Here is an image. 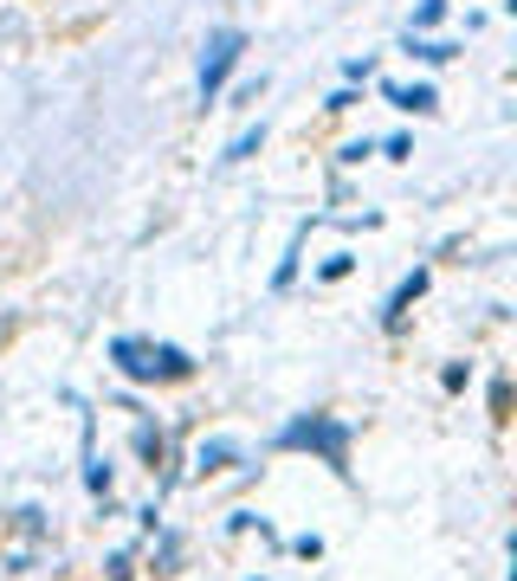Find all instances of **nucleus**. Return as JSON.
<instances>
[{"instance_id":"obj_1","label":"nucleus","mask_w":517,"mask_h":581,"mask_svg":"<svg viewBox=\"0 0 517 581\" xmlns=\"http://www.w3.org/2000/svg\"><path fill=\"white\" fill-rule=\"evenodd\" d=\"M350 439H356V427L337 420V414H292V420L272 434V446H279V452H317L337 478H350Z\"/></svg>"},{"instance_id":"obj_2","label":"nucleus","mask_w":517,"mask_h":581,"mask_svg":"<svg viewBox=\"0 0 517 581\" xmlns=\"http://www.w3.org/2000/svg\"><path fill=\"white\" fill-rule=\"evenodd\" d=\"M110 368L124 381H188L195 356L181 343H155V336H110Z\"/></svg>"},{"instance_id":"obj_3","label":"nucleus","mask_w":517,"mask_h":581,"mask_svg":"<svg viewBox=\"0 0 517 581\" xmlns=\"http://www.w3.org/2000/svg\"><path fill=\"white\" fill-rule=\"evenodd\" d=\"M239 59H246V33H239V26H214V33L201 39V78H195V104H201V110L221 104V91L233 84Z\"/></svg>"},{"instance_id":"obj_4","label":"nucleus","mask_w":517,"mask_h":581,"mask_svg":"<svg viewBox=\"0 0 517 581\" xmlns=\"http://www.w3.org/2000/svg\"><path fill=\"white\" fill-rule=\"evenodd\" d=\"M427 285H434V272H427V265H414L401 285L388 290V304H381V330H388V336H395V330H401V317H408V310L427 297Z\"/></svg>"},{"instance_id":"obj_5","label":"nucleus","mask_w":517,"mask_h":581,"mask_svg":"<svg viewBox=\"0 0 517 581\" xmlns=\"http://www.w3.org/2000/svg\"><path fill=\"white\" fill-rule=\"evenodd\" d=\"M381 97H388L395 110H408V117H434V110H440V91H434V84H381Z\"/></svg>"},{"instance_id":"obj_6","label":"nucleus","mask_w":517,"mask_h":581,"mask_svg":"<svg viewBox=\"0 0 517 581\" xmlns=\"http://www.w3.org/2000/svg\"><path fill=\"white\" fill-rule=\"evenodd\" d=\"M401 52H408V59H421V66H446V59H459V39H434V33H401Z\"/></svg>"},{"instance_id":"obj_7","label":"nucleus","mask_w":517,"mask_h":581,"mask_svg":"<svg viewBox=\"0 0 517 581\" xmlns=\"http://www.w3.org/2000/svg\"><path fill=\"white\" fill-rule=\"evenodd\" d=\"M310 226H317V214H310V220H297L292 246H285V259H279V272H272V290H292V285H297V272H304V239H310Z\"/></svg>"},{"instance_id":"obj_8","label":"nucleus","mask_w":517,"mask_h":581,"mask_svg":"<svg viewBox=\"0 0 517 581\" xmlns=\"http://www.w3.org/2000/svg\"><path fill=\"white\" fill-rule=\"evenodd\" d=\"M226 465H246V446L239 439H201L195 472H226Z\"/></svg>"},{"instance_id":"obj_9","label":"nucleus","mask_w":517,"mask_h":581,"mask_svg":"<svg viewBox=\"0 0 517 581\" xmlns=\"http://www.w3.org/2000/svg\"><path fill=\"white\" fill-rule=\"evenodd\" d=\"M259 149H266V117H259V123H246V130H239V137H233V143L221 149V168L246 162V155H259Z\"/></svg>"},{"instance_id":"obj_10","label":"nucleus","mask_w":517,"mask_h":581,"mask_svg":"<svg viewBox=\"0 0 517 581\" xmlns=\"http://www.w3.org/2000/svg\"><path fill=\"white\" fill-rule=\"evenodd\" d=\"M149 562H155V576H175V562H181V536H175V530H155V556H149Z\"/></svg>"},{"instance_id":"obj_11","label":"nucleus","mask_w":517,"mask_h":581,"mask_svg":"<svg viewBox=\"0 0 517 581\" xmlns=\"http://www.w3.org/2000/svg\"><path fill=\"white\" fill-rule=\"evenodd\" d=\"M137 459H149V465H162V459H168V439H162V427L137 420Z\"/></svg>"},{"instance_id":"obj_12","label":"nucleus","mask_w":517,"mask_h":581,"mask_svg":"<svg viewBox=\"0 0 517 581\" xmlns=\"http://www.w3.org/2000/svg\"><path fill=\"white\" fill-rule=\"evenodd\" d=\"M84 491H91V498H110V465H104L91 446H84Z\"/></svg>"},{"instance_id":"obj_13","label":"nucleus","mask_w":517,"mask_h":581,"mask_svg":"<svg viewBox=\"0 0 517 581\" xmlns=\"http://www.w3.org/2000/svg\"><path fill=\"white\" fill-rule=\"evenodd\" d=\"M221 97L233 104V110H252V104L266 97V72H259V78H239V84H233V91H221Z\"/></svg>"},{"instance_id":"obj_14","label":"nucleus","mask_w":517,"mask_h":581,"mask_svg":"<svg viewBox=\"0 0 517 581\" xmlns=\"http://www.w3.org/2000/svg\"><path fill=\"white\" fill-rule=\"evenodd\" d=\"M446 20V0H414V20H408V33H434Z\"/></svg>"},{"instance_id":"obj_15","label":"nucleus","mask_w":517,"mask_h":581,"mask_svg":"<svg viewBox=\"0 0 517 581\" xmlns=\"http://www.w3.org/2000/svg\"><path fill=\"white\" fill-rule=\"evenodd\" d=\"M375 155H388V162H408V155H414V137H408V130H395V137H381V143H375Z\"/></svg>"},{"instance_id":"obj_16","label":"nucleus","mask_w":517,"mask_h":581,"mask_svg":"<svg viewBox=\"0 0 517 581\" xmlns=\"http://www.w3.org/2000/svg\"><path fill=\"white\" fill-rule=\"evenodd\" d=\"M356 104H363V91H356V84H343V91H330V104H324V110H330V117H343V110H356Z\"/></svg>"},{"instance_id":"obj_17","label":"nucleus","mask_w":517,"mask_h":581,"mask_svg":"<svg viewBox=\"0 0 517 581\" xmlns=\"http://www.w3.org/2000/svg\"><path fill=\"white\" fill-rule=\"evenodd\" d=\"M350 272H356V259H350V252H337V259H324V272H317V278H324V285H337V278H350Z\"/></svg>"},{"instance_id":"obj_18","label":"nucleus","mask_w":517,"mask_h":581,"mask_svg":"<svg viewBox=\"0 0 517 581\" xmlns=\"http://www.w3.org/2000/svg\"><path fill=\"white\" fill-rule=\"evenodd\" d=\"M466 381H472V368H466V363H446L440 368V388H446V394H459Z\"/></svg>"},{"instance_id":"obj_19","label":"nucleus","mask_w":517,"mask_h":581,"mask_svg":"<svg viewBox=\"0 0 517 581\" xmlns=\"http://www.w3.org/2000/svg\"><path fill=\"white\" fill-rule=\"evenodd\" d=\"M375 78V59H343V84H369Z\"/></svg>"},{"instance_id":"obj_20","label":"nucleus","mask_w":517,"mask_h":581,"mask_svg":"<svg viewBox=\"0 0 517 581\" xmlns=\"http://www.w3.org/2000/svg\"><path fill=\"white\" fill-rule=\"evenodd\" d=\"M363 155H375V143H369V137H363V143H343V149H337V162H343V168H356Z\"/></svg>"}]
</instances>
